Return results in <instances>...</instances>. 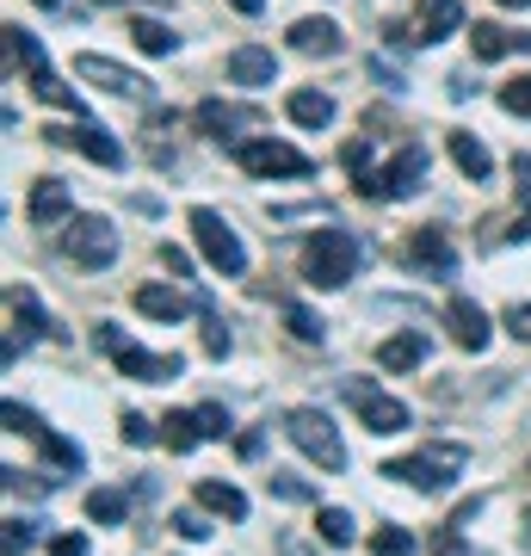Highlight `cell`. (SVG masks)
I'll list each match as a JSON object with an SVG mask.
<instances>
[{
  "instance_id": "obj_29",
  "label": "cell",
  "mask_w": 531,
  "mask_h": 556,
  "mask_svg": "<svg viewBox=\"0 0 531 556\" xmlns=\"http://www.w3.org/2000/svg\"><path fill=\"white\" fill-rule=\"evenodd\" d=\"M285 328H291L303 346H321V340H328V321L315 316V309H303V303H285Z\"/></svg>"
},
{
  "instance_id": "obj_31",
  "label": "cell",
  "mask_w": 531,
  "mask_h": 556,
  "mask_svg": "<svg viewBox=\"0 0 531 556\" xmlns=\"http://www.w3.org/2000/svg\"><path fill=\"white\" fill-rule=\"evenodd\" d=\"M161 439L174 445V457H186L198 439H204V433H198V415H167V420H161Z\"/></svg>"
},
{
  "instance_id": "obj_37",
  "label": "cell",
  "mask_w": 531,
  "mask_h": 556,
  "mask_svg": "<svg viewBox=\"0 0 531 556\" xmlns=\"http://www.w3.org/2000/svg\"><path fill=\"white\" fill-rule=\"evenodd\" d=\"M38 538V519H7V556H25Z\"/></svg>"
},
{
  "instance_id": "obj_41",
  "label": "cell",
  "mask_w": 531,
  "mask_h": 556,
  "mask_svg": "<svg viewBox=\"0 0 531 556\" xmlns=\"http://www.w3.org/2000/svg\"><path fill=\"white\" fill-rule=\"evenodd\" d=\"M340 161H346L353 174H371V142H365V137H353L346 149H340Z\"/></svg>"
},
{
  "instance_id": "obj_3",
  "label": "cell",
  "mask_w": 531,
  "mask_h": 556,
  "mask_svg": "<svg viewBox=\"0 0 531 556\" xmlns=\"http://www.w3.org/2000/svg\"><path fill=\"white\" fill-rule=\"evenodd\" d=\"M358 199H371V204H395V199H414L420 186H427V149L420 142H402L383 167H371V174H358Z\"/></svg>"
},
{
  "instance_id": "obj_15",
  "label": "cell",
  "mask_w": 531,
  "mask_h": 556,
  "mask_svg": "<svg viewBox=\"0 0 531 556\" xmlns=\"http://www.w3.org/2000/svg\"><path fill=\"white\" fill-rule=\"evenodd\" d=\"M408 266L414 273H433V278H452L457 254H452V241H445V229H414L408 236Z\"/></svg>"
},
{
  "instance_id": "obj_9",
  "label": "cell",
  "mask_w": 531,
  "mask_h": 556,
  "mask_svg": "<svg viewBox=\"0 0 531 556\" xmlns=\"http://www.w3.org/2000/svg\"><path fill=\"white\" fill-rule=\"evenodd\" d=\"M236 161L248 167L254 179H303L315 167L303 149H291V142H273V137H254V142H236Z\"/></svg>"
},
{
  "instance_id": "obj_27",
  "label": "cell",
  "mask_w": 531,
  "mask_h": 556,
  "mask_svg": "<svg viewBox=\"0 0 531 556\" xmlns=\"http://www.w3.org/2000/svg\"><path fill=\"white\" fill-rule=\"evenodd\" d=\"M7 309H13V328H20L25 340L50 334V321H43V309H38V298H31V291H7Z\"/></svg>"
},
{
  "instance_id": "obj_21",
  "label": "cell",
  "mask_w": 531,
  "mask_h": 556,
  "mask_svg": "<svg viewBox=\"0 0 531 556\" xmlns=\"http://www.w3.org/2000/svg\"><path fill=\"white\" fill-rule=\"evenodd\" d=\"M25 211H31V223H43V229H50V223L75 217V192H68L62 179H38V186H31V204H25Z\"/></svg>"
},
{
  "instance_id": "obj_16",
  "label": "cell",
  "mask_w": 531,
  "mask_h": 556,
  "mask_svg": "<svg viewBox=\"0 0 531 556\" xmlns=\"http://www.w3.org/2000/svg\"><path fill=\"white\" fill-rule=\"evenodd\" d=\"M427 353H433V340L420 334V328H402V334H390L377 346V365H383V371H420Z\"/></svg>"
},
{
  "instance_id": "obj_47",
  "label": "cell",
  "mask_w": 531,
  "mask_h": 556,
  "mask_svg": "<svg viewBox=\"0 0 531 556\" xmlns=\"http://www.w3.org/2000/svg\"><path fill=\"white\" fill-rule=\"evenodd\" d=\"M513 186H519V199H531V155H513Z\"/></svg>"
},
{
  "instance_id": "obj_6",
  "label": "cell",
  "mask_w": 531,
  "mask_h": 556,
  "mask_svg": "<svg viewBox=\"0 0 531 556\" xmlns=\"http://www.w3.org/2000/svg\"><path fill=\"white\" fill-rule=\"evenodd\" d=\"M192 236H198V254L211 260L223 278L248 273V248H241V236L217 217V211H211V204H198V211H192Z\"/></svg>"
},
{
  "instance_id": "obj_10",
  "label": "cell",
  "mask_w": 531,
  "mask_h": 556,
  "mask_svg": "<svg viewBox=\"0 0 531 556\" xmlns=\"http://www.w3.org/2000/svg\"><path fill=\"white\" fill-rule=\"evenodd\" d=\"M75 75L93 80L99 93H118V100H137V105L155 100V87H149L137 68H124V62H112V56H75Z\"/></svg>"
},
{
  "instance_id": "obj_49",
  "label": "cell",
  "mask_w": 531,
  "mask_h": 556,
  "mask_svg": "<svg viewBox=\"0 0 531 556\" xmlns=\"http://www.w3.org/2000/svg\"><path fill=\"white\" fill-rule=\"evenodd\" d=\"M507 236H513V241H526V236H531V211H526V217H519V223H513Z\"/></svg>"
},
{
  "instance_id": "obj_26",
  "label": "cell",
  "mask_w": 531,
  "mask_h": 556,
  "mask_svg": "<svg viewBox=\"0 0 531 556\" xmlns=\"http://www.w3.org/2000/svg\"><path fill=\"white\" fill-rule=\"evenodd\" d=\"M130 38H137L142 56H174V50H179L174 25H161V20H130Z\"/></svg>"
},
{
  "instance_id": "obj_13",
  "label": "cell",
  "mask_w": 531,
  "mask_h": 556,
  "mask_svg": "<svg viewBox=\"0 0 531 556\" xmlns=\"http://www.w3.org/2000/svg\"><path fill=\"white\" fill-rule=\"evenodd\" d=\"M50 142H75L80 155H93L99 167H124V142L105 130V124H93V118H80L75 130H50Z\"/></svg>"
},
{
  "instance_id": "obj_28",
  "label": "cell",
  "mask_w": 531,
  "mask_h": 556,
  "mask_svg": "<svg viewBox=\"0 0 531 556\" xmlns=\"http://www.w3.org/2000/svg\"><path fill=\"white\" fill-rule=\"evenodd\" d=\"M124 514H130V495L124 489H93L87 495V519L93 526H124Z\"/></svg>"
},
{
  "instance_id": "obj_33",
  "label": "cell",
  "mask_w": 531,
  "mask_h": 556,
  "mask_svg": "<svg viewBox=\"0 0 531 556\" xmlns=\"http://www.w3.org/2000/svg\"><path fill=\"white\" fill-rule=\"evenodd\" d=\"M371 551H377V556H408V551H414V532H402V526H377V532H371Z\"/></svg>"
},
{
  "instance_id": "obj_1",
  "label": "cell",
  "mask_w": 531,
  "mask_h": 556,
  "mask_svg": "<svg viewBox=\"0 0 531 556\" xmlns=\"http://www.w3.org/2000/svg\"><path fill=\"white\" fill-rule=\"evenodd\" d=\"M358 260H365V241L346 236V229H315L309 248H303V278H309L315 291H340V285H353Z\"/></svg>"
},
{
  "instance_id": "obj_45",
  "label": "cell",
  "mask_w": 531,
  "mask_h": 556,
  "mask_svg": "<svg viewBox=\"0 0 531 556\" xmlns=\"http://www.w3.org/2000/svg\"><path fill=\"white\" fill-rule=\"evenodd\" d=\"M50 556H87V538H80V532H62V538H50Z\"/></svg>"
},
{
  "instance_id": "obj_32",
  "label": "cell",
  "mask_w": 531,
  "mask_h": 556,
  "mask_svg": "<svg viewBox=\"0 0 531 556\" xmlns=\"http://www.w3.org/2000/svg\"><path fill=\"white\" fill-rule=\"evenodd\" d=\"M315 532L328 538L334 551H346V544H353V514H346V507H321V519H315Z\"/></svg>"
},
{
  "instance_id": "obj_4",
  "label": "cell",
  "mask_w": 531,
  "mask_h": 556,
  "mask_svg": "<svg viewBox=\"0 0 531 556\" xmlns=\"http://www.w3.org/2000/svg\"><path fill=\"white\" fill-rule=\"evenodd\" d=\"M99 346L112 353V365H118L124 378H137V383H174L179 371H186L179 353H142L137 340H124L118 321H99Z\"/></svg>"
},
{
  "instance_id": "obj_23",
  "label": "cell",
  "mask_w": 531,
  "mask_h": 556,
  "mask_svg": "<svg viewBox=\"0 0 531 556\" xmlns=\"http://www.w3.org/2000/svg\"><path fill=\"white\" fill-rule=\"evenodd\" d=\"M452 31H464V7H457V0H427V7H420V38L445 43Z\"/></svg>"
},
{
  "instance_id": "obj_18",
  "label": "cell",
  "mask_w": 531,
  "mask_h": 556,
  "mask_svg": "<svg viewBox=\"0 0 531 556\" xmlns=\"http://www.w3.org/2000/svg\"><path fill=\"white\" fill-rule=\"evenodd\" d=\"M445 321H452V340L457 346H470V353H482V346H489V316H482V309H476L470 298H452L445 303Z\"/></svg>"
},
{
  "instance_id": "obj_2",
  "label": "cell",
  "mask_w": 531,
  "mask_h": 556,
  "mask_svg": "<svg viewBox=\"0 0 531 556\" xmlns=\"http://www.w3.org/2000/svg\"><path fill=\"white\" fill-rule=\"evenodd\" d=\"M464 464H470V452L464 445H420L414 457H395V464H383V477L408 482V489H420V495H445L457 477H464Z\"/></svg>"
},
{
  "instance_id": "obj_30",
  "label": "cell",
  "mask_w": 531,
  "mask_h": 556,
  "mask_svg": "<svg viewBox=\"0 0 531 556\" xmlns=\"http://www.w3.org/2000/svg\"><path fill=\"white\" fill-rule=\"evenodd\" d=\"M38 445H43V457H50V464H56V470H68V477H75L80 464H87V452H80L75 439L50 433V427H43V433H38Z\"/></svg>"
},
{
  "instance_id": "obj_38",
  "label": "cell",
  "mask_w": 531,
  "mask_h": 556,
  "mask_svg": "<svg viewBox=\"0 0 531 556\" xmlns=\"http://www.w3.org/2000/svg\"><path fill=\"white\" fill-rule=\"evenodd\" d=\"M0 415H7V433H31V439L43 433V420L31 415V408H20V402H7V408H0Z\"/></svg>"
},
{
  "instance_id": "obj_40",
  "label": "cell",
  "mask_w": 531,
  "mask_h": 556,
  "mask_svg": "<svg viewBox=\"0 0 531 556\" xmlns=\"http://www.w3.org/2000/svg\"><path fill=\"white\" fill-rule=\"evenodd\" d=\"M174 532L192 538V544H204V538H211V519L204 514H174Z\"/></svg>"
},
{
  "instance_id": "obj_7",
  "label": "cell",
  "mask_w": 531,
  "mask_h": 556,
  "mask_svg": "<svg viewBox=\"0 0 531 556\" xmlns=\"http://www.w3.org/2000/svg\"><path fill=\"white\" fill-rule=\"evenodd\" d=\"M7 50H13V62H25V68H31V93H38L43 105H62V112H75V118H80L75 93H68V87L56 80V68L43 62V43L31 38V31H20V25H7Z\"/></svg>"
},
{
  "instance_id": "obj_53",
  "label": "cell",
  "mask_w": 531,
  "mask_h": 556,
  "mask_svg": "<svg viewBox=\"0 0 531 556\" xmlns=\"http://www.w3.org/2000/svg\"><path fill=\"white\" fill-rule=\"evenodd\" d=\"M526 477H531V464H526Z\"/></svg>"
},
{
  "instance_id": "obj_20",
  "label": "cell",
  "mask_w": 531,
  "mask_h": 556,
  "mask_svg": "<svg viewBox=\"0 0 531 556\" xmlns=\"http://www.w3.org/2000/svg\"><path fill=\"white\" fill-rule=\"evenodd\" d=\"M470 50L476 62H501L507 50H531V31H507V25H470Z\"/></svg>"
},
{
  "instance_id": "obj_43",
  "label": "cell",
  "mask_w": 531,
  "mask_h": 556,
  "mask_svg": "<svg viewBox=\"0 0 531 556\" xmlns=\"http://www.w3.org/2000/svg\"><path fill=\"white\" fill-rule=\"evenodd\" d=\"M507 334L513 340H531V303H513V309H507Z\"/></svg>"
},
{
  "instance_id": "obj_48",
  "label": "cell",
  "mask_w": 531,
  "mask_h": 556,
  "mask_svg": "<svg viewBox=\"0 0 531 556\" xmlns=\"http://www.w3.org/2000/svg\"><path fill=\"white\" fill-rule=\"evenodd\" d=\"M229 7H236V13H248V20H254V13H266V0H229Z\"/></svg>"
},
{
  "instance_id": "obj_46",
  "label": "cell",
  "mask_w": 531,
  "mask_h": 556,
  "mask_svg": "<svg viewBox=\"0 0 531 556\" xmlns=\"http://www.w3.org/2000/svg\"><path fill=\"white\" fill-rule=\"evenodd\" d=\"M457 538H464V532H457V526H445V532L433 538V556H470L464 544H457Z\"/></svg>"
},
{
  "instance_id": "obj_42",
  "label": "cell",
  "mask_w": 531,
  "mask_h": 556,
  "mask_svg": "<svg viewBox=\"0 0 531 556\" xmlns=\"http://www.w3.org/2000/svg\"><path fill=\"white\" fill-rule=\"evenodd\" d=\"M161 266H167L174 278H192V254H186V248H174V241H161Z\"/></svg>"
},
{
  "instance_id": "obj_17",
  "label": "cell",
  "mask_w": 531,
  "mask_h": 556,
  "mask_svg": "<svg viewBox=\"0 0 531 556\" xmlns=\"http://www.w3.org/2000/svg\"><path fill=\"white\" fill-rule=\"evenodd\" d=\"M229 80H241V87H273L278 56L273 50H260V43H241V50H229Z\"/></svg>"
},
{
  "instance_id": "obj_25",
  "label": "cell",
  "mask_w": 531,
  "mask_h": 556,
  "mask_svg": "<svg viewBox=\"0 0 531 556\" xmlns=\"http://www.w3.org/2000/svg\"><path fill=\"white\" fill-rule=\"evenodd\" d=\"M198 501H204L211 514H223V519H248V495H241L236 482H217V477H204V482H198Z\"/></svg>"
},
{
  "instance_id": "obj_50",
  "label": "cell",
  "mask_w": 531,
  "mask_h": 556,
  "mask_svg": "<svg viewBox=\"0 0 531 556\" xmlns=\"http://www.w3.org/2000/svg\"><path fill=\"white\" fill-rule=\"evenodd\" d=\"M99 7H137V0H99Z\"/></svg>"
},
{
  "instance_id": "obj_22",
  "label": "cell",
  "mask_w": 531,
  "mask_h": 556,
  "mask_svg": "<svg viewBox=\"0 0 531 556\" xmlns=\"http://www.w3.org/2000/svg\"><path fill=\"white\" fill-rule=\"evenodd\" d=\"M285 112H291L303 130H328V124H334V100H328L321 87H296L291 100H285Z\"/></svg>"
},
{
  "instance_id": "obj_14",
  "label": "cell",
  "mask_w": 531,
  "mask_h": 556,
  "mask_svg": "<svg viewBox=\"0 0 531 556\" xmlns=\"http://www.w3.org/2000/svg\"><path fill=\"white\" fill-rule=\"evenodd\" d=\"M291 50H296V56H340V50H346V31H340L334 20L309 13V20L291 25Z\"/></svg>"
},
{
  "instance_id": "obj_34",
  "label": "cell",
  "mask_w": 531,
  "mask_h": 556,
  "mask_svg": "<svg viewBox=\"0 0 531 556\" xmlns=\"http://www.w3.org/2000/svg\"><path fill=\"white\" fill-rule=\"evenodd\" d=\"M192 415H198V433L204 439H229V408H223V402H204Z\"/></svg>"
},
{
  "instance_id": "obj_5",
  "label": "cell",
  "mask_w": 531,
  "mask_h": 556,
  "mask_svg": "<svg viewBox=\"0 0 531 556\" xmlns=\"http://www.w3.org/2000/svg\"><path fill=\"white\" fill-rule=\"evenodd\" d=\"M285 433H291V445L303 457H315L321 470H346V439H340V427L321 408H291L285 415Z\"/></svg>"
},
{
  "instance_id": "obj_44",
  "label": "cell",
  "mask_w": 531,
  "mask_h": 556,
  "mask_svg": "<svg viewBox=\"0 0 531 556\" xmlns=\"http://www.w3.org/2000/svg\"><path fill=\"white\" fill-rule=\"evenodd\" d=\"M124 439H130V445H155V427L142 415H124Z\"/></svg>"
},
{
  "instance_id": "obj_19",
  "label": "cell",
  "mask_w": 531,
  "mask_h": 556,
  "mask_svg": "<svg viewBox=\"0 0 531 556\" xmlns=\"http://www.w3.org/2000/svg\"><path fill=\"white\" fill-rule=\"evenodd\" d=\"M137 309H142L149 321H186V316H192V298H186L179 285H142V291H137Z\"/></svg>"
},
{
  "instance_id": "obj_24",
  "label": "cell",
  "mask_w": 531,
  "mask_h": 556,
  "mask_svg": "<svg viewBox=\"0 0 531 556\" xmlns=\"http://www.w3.org/2000/svg\"><path fill=\"white\" fill-rule=\"evenodd\" d=\"M445 149H452V161H457V174H464V179H489L494 174V155L470 137V130H452V142H445Z\"/></svg>"
},
{
  "instance_id": "obj_11",
  "label": "cell",
  "mask_w": 531,
  "mask_h": 556,
  "mask_svg": "<svg viewBox=\"0 0 531 556\" xmlns=\"http://www.w3.org/2000/svg\"><path fill=\"white\" fill-rule=\"evenodd\" d=\"M346 396H353V408H358V420L371 427V433H402L408 427V402H395V396H383V390H371V383H346Z\"/></svg>"
},
{
  "instance_id": "obj_51",
  "label": "cell",
  "mask_w": 531,
  "mask_h": 556,
  "mask_svg": "<svg viewBox=\"0 0 531 556\" xmlns=\"http://www.w3.org/2000/svg\"><path fill=\"white\" fill-rule=\"evenodd\" d=\"M501 7H531V0H501Z\"/></svg>"
},
{
  "instance_id": "obj_52",
  "label": "cell",
  "mask_w": 531,
  "mask_h": 556,
  "mask_svg": "<svg viewBox=\"0 0 531 556\" xmlns=\"http://www.w3.org/2000/svg\"><path fill=\"white\" fill-rule=\"evenodd\" d=\"M38 7H62V0H38Z\"/></svg>"
},
{
  "instance_id": "obj_8",
  "label": "cell",
  "mask_w": 531,
  "mask_h": 556,
  "mask_svg": "<svg viewBox=\"0 0 531 556\" xmlns=\"http://www.w3.org/2000/svg\"><path fill=\"white\" fill-rule=\"evenodd\" d=\"M62 254L87 266V273H105L118 260V229L105 217H68V236H62Z\"/></svg>"
},
{
  "instance_id": "obj_39",
  "label": "cell",
  "mask_w": 531,
  "mask_h": 556,
  "mask_svg": "<svg viewBox=\"0 0 531 556\" xmlns=\"http://www.w3.org/2000/svg\"><path fill=\"white\" fill-rule=\"evenodd\" d=\"M273 495L278 501H315V489L303 477H285V470H273Z\"/></svg>"
},
{
  "instance_id": "obj_35",
  "label": "cell",
  "mask_w": 531,
  "mask_h": 556,
  "mask_svg": "<svg viewBox=\"0 0 531 556\" xmlns=\"http://www.w3.org/2000/svg\"><path fill=\"white\" fill-rule=\"evenodd\" d=\"M501 105H507L513 118H531V75L507 80V87H501Z\"/></svg>"
},
{
  "instance_id": "obj_36",
  "label": "cell",
  "mask_w": 531,
  "mask_h": 556,
  "mask_svg": "<svg viewBox=\"0 0 531 556\" xmlns=\"http://www.w3.org/2000/svg\"><path fill=\"white\" fill-rule=\"evenodd\" d=\"M229 346H236V334L223 328V316H204V353H211V358H229Z\"/></svg>"
},
{
  "instance_id": "obj_12",
  "label": "cell",
  "mask_w": 531,
  "mask_h": 556,
  "mask_svg": "<svg viewBox=\"0 0 531 556\" xmlns=\"http://www.w3.org/2000/svg\"><path fill=\"white\" fill-rule=\"evenodd\" d=\"M260 112L254 105H229V100H204L198 105V130L204 137H217V142H229V137H241V130H260Z\"/></svg>"
}]
</instances>
